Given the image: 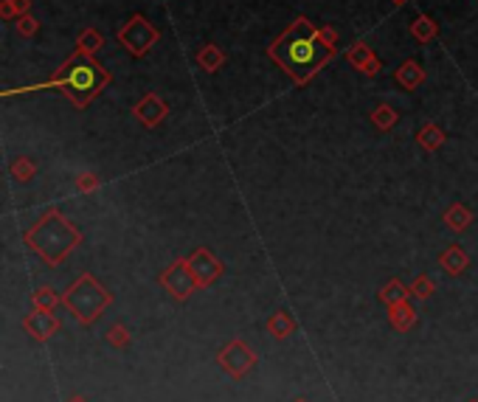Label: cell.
I'll use <instances>...</instances> for the list:
<instances>
[{
	"mask_svg": "<svg viewBox=\"0 0 478 402\" xmlns=\"http://www.w3.org/2000/svg\"><path fill=\"white\" fill-rule=\"evenodd\" d=\"M267 56L298 87H304L310 79H315L321 73V68L335 56V51L321 42L318 28L301 14L267 45Z\"/></svg>",
	"mask_w": 478,
	"mask_h": 402,
	"instance_id": "6da1fadb",
	"label": "cell"
},
{
	"mask_svg": "<svg viewBox=\"0 0 478 402\" xmlns=\"http://www.w3.org/2000/svg\"><path fill=\"white\" fill-rule=\"evenodd\" d=\"M113 82L110 71L90 54H82V51H73L59 68L56 73L42 82V85H31V87H20L17 93H31V90H62V96L76 107V110H85L90 107V102H96L102 96V90Z\"/></svg>",
	"mask_w": 478,
	"mask_h": 402,
	"instance_id": "7a4b0ae2",
	"label": "cell"
},
{
	"mask_svg": "<svg viewBox=\"0 0 478 402\" xmlns=\"http://www.w3.org/2000/svg\"><path fill=\"white\" fill-rule=\"evenodd\" d=\"M25 239H28V245H31L45 262L56 264V262L65 259V253L73 250V245L79 242V233H76V228H73L71 222H65L56 211H48L45 219H39V222L25 233Z\"/></svg>",
	"mask_w": 478,
	"mask_h": 402,
	"instance_id": "3957f363",
	"label": "cell"
},
{
	"mask_svg": "<svg viewBox=\"0 0 478 402\" xmlns=\"http://www.w3.org/2000/svg\"><path fill=\"white\" fill-rule=\"evenodd\" d=\"M158 39H161V31H158L144 14H133V17L121 25V31H118V42H121L135 59L147 56V54L158 45Z\"/></svg>",
	"mask_w": 478,
	"mask_h": 402,
	"instance_id": "277c9868",
	"label": "cell"
},
{
	"mask_svg": "<svg viewBox=\"0 0 478 402\" xmlns=\"http://www.w3.org/2000/svg\"><path fill=\"white\" fill-rule=\"evenodd\" d=\"M68 301H71V307L79 312V318L87 321V318H93L96 310H102V307L107 304V296L99 290V284H96L90 276H82V279L73 284Z\"/></svg>",
	"mask_w": 478,
	"mask_h": 402,
	"instance_id": "5b68a950",
	"label": "cell"
},
{
	"mask_svg": "<svg viewBox=\"0 0 478 402\" xmlns=\"http://www.w3.org/2000/svg\"><path fill=\"white\" fill-rule=\"evenodd\" d=\"M133 113H135V118L144 124V127H158L166 116H169V104L158 96V93H144L138 102H135V107H133Z\"/></svg>",
	"mask_w": 478,
	"mask_h": 402,
	"instance_id": "8992f818",
	"label": "cell"
},
{
	"mask_svg": "<svg viewBox=\"0 0 478 402\" xmlns=\"http://www.w3.org/2000/svg\"><path fill=\"white\" fill-rule=\"evenodd\" d=\"M189 273H192V270H189V262H178V264L164 276V284H166L178 298H186L189 290L195 287V281L189 279Z\"/></svg>",
	"mask_w": 478,
	"mask_h": 402,
	"instance_id": "52a82bcc",
	"label": "cell"
},
{
	"mask_svg": "<svg viewBox=\"0 0 478 402\" xmlns=\"http://www.w3.org/2000/svg\"><path fill=\"white\" fill-rule=\"evenodd\" d=\"M394 79H397L405 90H414V87H419V85L425 82V71L419 68V62H417V59H405V62L397 68Z\"/></svg>",
	"mask_w": 478,
	"mask_h": 402,
	"instance_id": "ba28073f",
	"label": "cell"
},
{
	"mask_svg": "<svg viewBox=\"0 0 478 402\" xmlns=\"http://www.w3.org/2000/svg\"><path fill=\"white\" fill-rule=\"evenodd\" d=\"M189 267H192V273L197 276V281H212L217 273H220V264L206 253V250H197L192 259H189Z\"/></svg>",
	"mask_w": 478,
	"mask_h": 402,
	"instance_id": "9c48e42d",
	"label": "cell"
},
{
	"mask_svg": "<svg viewBox=\"0 0 478 402\" xmlns=\"http://www.w3.org/2000/svg\"><path fill=\"white\" fill-rule=\"evenodd\" d=\"M197 65H200L206 73H217V71L226 65V54H223V48H220V45H214V42L203 45V48L197 51Z\"/></svg>",
	"mask_w": 478,
	"mask_h": 402,
	"instance_id": "30bf717a",
	"label": "cell"
},
{
	"mask_svg": "<svg viewBox=\"0 0 478 402\" xmlns=\"http://www.w3.org/2000/svg\"><path fill=\"white\" fill-rule=\"evenodd\" d=\"M411 37H414L417 42L428 45L431 39H436V37H439V23H436V20H431L428 14H419V17L411 23Z\"/></svg>",
	"mask_w": 478,
	"mask_h": 402,
	"instance_id": "8fae6325",
	"label": "cell"
},
{
	"mask_svg": "<svg viewBox=\"0 0 478 402\" xmlns=\"http://www.w3.org/2000/svg\"><path fill=\"white\" fill-rule=\"evenodd\" d=\"M102 45H104V37H102V31H99V28H85V31L76 37V51H82V54L96 56Z\"/></svg>",
	"mask_w": 478,
	"mask_h": 402,
	"instance_id": "7c38bea8",
	"label": "cell"
},
{
	"mask_svg": "<svg viewBox=\"0 0 478 402\" xmlns=\"http://www.w3.org/2000/svg\"><path fill=\"white\" fill-rule=\"evenodd\" d=\"M417 141H419V147H425L428 152H436V150L445 144V133H442L439 124H425V127L419 130Z\"/></svg>",
	"mask_w": 478,
	"mask_h": 402,
	"instance_id": "4fadbf2b",
	"label": "cell"
},
{
	"mask_svg": "<svg viewBox=\"0 0 478 402\" xmlns=\"http://www.w3.org/2000/svg\"><path fill=\"white\" fill-rule=\"evenodd\" d=\"M346 59H349V65L352 68H357V71H363L372 59H374V51L366 45V42H355L349 51H346Z\"/></svg>",
	"mask_w": 478,
	"mask_h": 402,
	"instance_id": "5bb4252c",
	"label": "cell"
},
{
	"mask_svg": "<svg viewBox=\"0 0 478 402\" xmlns=\"http://www.w3.org/2000/svg\"><path fill=\"white\" fill-rule=\"evenodd\" d=\"M397 110L391 107V104H377L374 110H372V121H374V127L377 130H391L394 124H397Z\"/></svg>",
	"mask_w": 478,
	"mask_h": 402,
	"instance_id": "9a60e30c",
	"label": "cell"
},
{
	"mask_svg": "<svg viewBox=\"0 0 478 402\" xmlns=\"http://www.w3.org/2000/svg\"><path fill=\"white\" fill-rule=\"evenodd\" d=\"M31 8V0H3L0 3V17L3 20H17L23 14H28Z\"/></svg>",
	"mask_w": 478,
	"mask_h": 402,
	"instance_id": "2e32d148",
	"label": "cell"
},
{
	"mask_svg": "<svg viewBox=\"0 0 478 402\" xmlns=\"http://www.w3.org/2000/svg\"><path fill=\"white\" fill-rule=\"evenodd\" d=\"M442 264H445L451 273H462V270H465V264H467V256H465V253H462V250L453 245V248H451V250L442 256Z\"/></svg>",
	"mask_w": 478,
	"mask_h": 402,
	"instance_id": "e0dca14e",
	"label": "cell"
},
{
	"mask_svg": "<svg viewBox=\"0 0 478 402\" xmlns=\"http://www.w3.org/2000/svg\"><path fill=\"white\" fill-rule=\"evenodd\" d=\"M14 28H17V34H20V37L31 39V37H34V34L39 31V20H37L34 14H23V17H17Z\"/></svg>",
	"mask_w": 478,
	"mask_h": 402,
	"instance_id": "ac0fdd59",
	"label": "cell"
},
{
	"mask_svg": "<svg viewBox=\"0 0 478 402\" xmlns=\"http://www.w3.org/2000/svg\"><path fill=\"white\" fill-rule=\"evenodd\" d=\"M34 169H37V164H34L31 158H17V161L11 164V175H14L17 181H31Z\"/></svg>",
	"mask_w": 478,
	"mask_h": 402,
	"instance_id": "d6986e66",
	"label": "cell"
},
{
	"mask_svg": "<svg viewBox=\"0 0 478 402\" xmlns=\"http://www.w3.org/2000/svg\"><path fill=\"white\" fill-rule=\"evenodd\" d=\"M445 219H448V225H451L453 231H465V228H467V222H470V214H467L462 205H456V208H451V211H448V217H445Z\"/></svg>",
	"mask_w": 478,
	"mask_h": 402,
	"instance_id": "ffe728a7",
	"label": "cell"
},
{
	"mask_svg": "<svg viewBox=\"0 0 478 402\" xmlns=\"http://www.w3.org/2000/svg\"><path fill=\"white\" fill-rule=\"evenodd\" d=\"M318 37H321V42H324V45H329L332 51L338 48V31H335L332 25H324V28H318Z\"/></svg>",
	"mask_w": 478,
	"mask_h": 402,
	"instance_id": "44dd1931",
	"label": "cell"
},
{
	"mask_svg": "<svg viewBox=\"0 0 478 402\" xmlns=\"http://www.w3.org/2000/svg\"><path fill=\"white\" fill-rule=\"evenodd\" d=\"M380 68H383V65H380V59L374 56V59H372V62H369V65H366L360 73H363V76H377V73H380Z\"/></svg>",
	"mask_w": 478,
	"mask_h": 402,
	"instance_id": "7402d4cb",
	"label": "cell"
},
{
	"mask_svg": "<svg viewBox=\"0 0 478 402\" xmlns=\"http://www.w3.org/2000/svg\"><path fill=\"white\" fill-rule=\"evenodd\" d=\"M96 183H99V181H96L93 175H82V178H79V189H82V192H87V189H96Z\"/></svg>",
	"mask_w": 478,
	"mask_h": 402,
	"instance_id": "603a6c76",
	"label": "cell"
},
{
	"mask_svg": "<svg viewBox=\"0 0 478 402\" xmlns=\"http://www.w3.org/2000/svg\"><path fill=\"white\" fill-rule=\"evenodd\" d=\"M428 290H431V281L419 279V281H417V293H419V296H428Z\"/></svg>",
	"mask_w": 478,
	"mask_h": 402,
	"instance_id": "cb8c5ba5",
	"label": "cell"
},
{
	"mask_svg": "<svg viewBox=\"0 0 478 402\" xmlns=\"http://www.w3.org/2000/svg\"><path fill=\"white\" fill-rule=\"evenodd\" d=\"M391 3H394V6H405L408 0H391Z\"/></svg>",
	"mask_w": 478,
	"mask_h": 402,
	"instance_id": "d4e9b609",
	"label": "cell"
}]
</instances>
